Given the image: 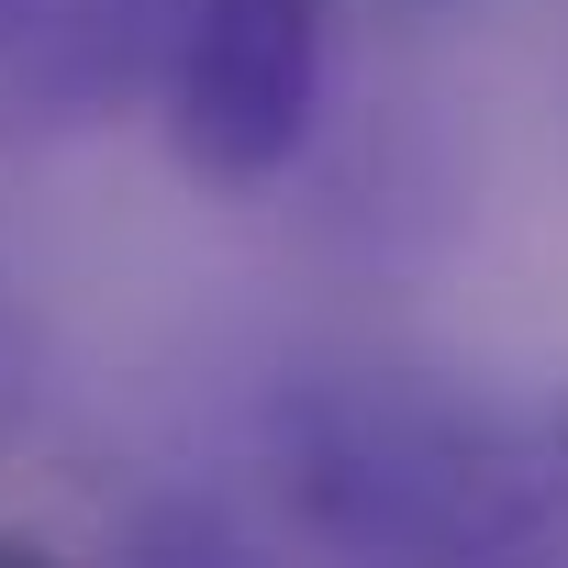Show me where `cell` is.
Returning <instances> with one entry per match:
<instances>
[{
    "label": "cell",
    "mask_w": 568,
    "mask_h": 568,
    "mask_svg": "<svg viewBox=\"0 0 568 568\" xmlns=\"http://www.w3.org/2000/svg\"><path fill=\"white\" fill-rule=\"evenodd\" d=\"M267 457L324 568H568V390L324 368Z\"/></svg>",
    "instance_id": "cell-1"
},
{
    "label": "cell",
    "mask_w": 568,
    "mask_h": 568,
    "mask_svg": "<svg viewBox=\"0 0 568 568\" xmlns=\"http://www.w3.org/2000/svg\"><path fill=\"white\" fill-rule=\"evenodd\" d=\"M335 68V12L324 0H179L168 34V145L212 190H256L313 145Z\"/></svg>",
    "instance_id": "cell-2"
},
{
    "label": "cell",
    "mask_w": 568,
    "mask_h": 568,
    "mask_svg": "<svg viewBox=\"0 0 568 568\" xmlns=\"http://www.w3.org/2000/svg\"><path fill=\"white\" fill-rule=\"evenodd\" d=\"M179 0H0V145L90 134L123 90L168 79Z\"/></svg>",
    "instance_id": "cell-3"
},
{
    "label": "cell",
    "mask_w": 568,
    "mask_h": 568,
    "mask_svg": "<svg viewBox=\"0 0 568 568\" xmlns=\"http://www.w3.org/2000/svg\"><path fill=\"white\" fill-rule=\"evenodd\" d=\"M112 568H267V546H256V535H245L223 501H201V490H168V501H145V513L123 524Z\"/></svg>",
    "instance_id": "cell-4"
},
{
    "label": "cell",
    "mask_w": 568,
    "mask_h": 568,
    "mask_svg": "<svg viewBox=\"0 0 568 568\" xmlns=\"http://www.w3.org/2000/svg\"><path fill=\"white\" fill-rule=\"evenodd\" d=\"M23 402H34V335L12 324V302H0V424H12Z\"/></svg>",
    "instance_id": "cell-5"
}]
</instances>
